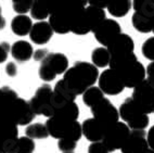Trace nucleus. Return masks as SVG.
Here are the masks:
<instances>
[{"label":"nucleus","instance_id":"obj_1","mask_svg":"<svg viewBox=\"0 0 154 153\" xmlns=\"http://www.w3.org/2000/svg\"><path fill=\"white\" fill-rule=\"evenodd\" d=\"M98 68L88 62H76L74 66L69 67L64 73L63 83L75 96L83 95L87 89L94 86L96 82L99 80Z\"/></svg>","mask_w":154,"mask_h":153},{"label":"nucleus","instance_id":"obj_2","mask_svg":"<svg viewBox=\"0 0 154 153\" xmlns=\"http://www.w3.org/2000/svg\"><path fill=\"white\" fill-rule=\"evenodd\" d=\"M46 127L49 136L58 140L69 139L77 142L83 136L82 124L78 123V120L72 122L57 117H50L46 122Z\"/></svg>","mask_w":154,"mask_h":153},{"label":"nucleus","instance_id":"obj_3","mask_svg":"<svg viewBox=\"0 0 154 153\" xmlns=\"http://www.w3.org/2000/svg\"><path fill=\"white\" fill-rule=\"evenodd\" d=\"M119 113V117L124 120V123L129 127L130 130H146L150 123L149 115L143 114L136 107L131 97L125 99V101L121 104Z\"/></svg>","mask_w":154,"mask_h":153},{"label":"nucleus","instance_id":"obj_4","mask_svg":"<svg viewBox=\"0 0 154 153\" xmlns=\"http://www.w3.org/2000/svg\"><path fill=\"white\" fill-rule=\"evenodd\" d=\"M52 93L53 89L51 86L45 84L36 90L35 95L32 97L28 103L35 115H44L46 117H52L54 110L52 107Z\"/></svg>","mask_w":154,"mask_h":153},{"label":"nucleus","instance_id":"obj_5","mask_svg":"<svg viewBox=\"0 0 154 153\" xmlns=\"http://www.w3.org/2000/svg\"><path fill=\"white\" fill-rule=\"evenodd\" d=\"M0 115L10 120L17 126H28L36 117V115L30 109L28 101L22 98H17L11 104V107L7 110L5 114Z\"/></svg>","mask_w":154,"mask_h":153},{"label":"nucleus","instance_id":"obj_6","mask_svg":"<svg viewBox=\"0 0 154 153\" xmlns=\"http://www.w3.org/2000/svg\"><path fill=\"white\" fill-rule=\"evenodd\" d=\"M130 131L131 130L129 127L124 122H117L107 128L102 142L106 147L109 152L121 150L126 140L128 139Z\"/></svg>","mask_w":154,"mask_h":153},{"label":"nucleus","instance_id":"obj_7","mask_svg":"<svg viewBox=\"0 0 154 153\" xmlns=\"http://www.w3.org/2000/svg\"><path fill=\"white\" fill-rule=\"evenodd\" d=\"M131 99L143 114L154 113V89L146 80L134 88Z\"/></svg>","mask_w":154,"mask_h":153},{"label":"nucleus","instance_id":"obj_8","mask_svg":"<svg viewBox=\"0 0 154 153\" xmlns=\"http://www.w3.org/2000/svg\"><path fill=\"white\" fill-rule=\"evenodd\" d=\"M91 113L94 115V120L105 126L106 128H109L113 124L119 122V110L106 98L102 99L99 103H97L91 108Z\"/></svg>","mask_w":154,"mask_h":153},{"label":"nucleus","instance_id":"obj_9","mask_svg":"<svg viewBox=\"0 0 154 153\" xmlns=\"http://www.w3.org/2000/svg\"><path fill=\"white\" fill-rule=\"evenodd\" d=\"M116 73L122 80L125 88H132V89L144 82L146 77V70L140 61L132 63Z\"/></svg>","mask_w":154,"mask_h":153},{"label":"nucleus","instance_id":"obj_10","mask_svg":"<svg viewBox=\"0 0 154 153\" xmlns=\"http://www.w3.org/2000/svg\"><path fill=\"white\" fill-rule=\"evenodd\" d=\"M99 88L104 95L109 96H116L123 92L125 89V86L119 78L115 71H113L111 68L105 70L103 73L99 76Z\"/></svg>","mask_w":154,"mask_h":153},{"label":"nucleus","instance_id":"obj_11","mask_svg":"<svg viewBox=\"0 0 154 153\" xmlns=\"http://www.w3.org/2000/svg\"><path fill=\"white\" fill-rule=\"evenodd\" d=\"M94 34L96 40L100 45L106 48L107 45L110 44L116 36L122 34V27L119 23L116 22L115 20L106 19L99 27L94 30Z\"/></svg>","mask_w":154,"mask_h":153},{"label":"nucleus","instance_id":"obj_12","mask_svg":"<svg viewBox=\"0 0 154 153\" xmlns=\"http://www.w3.org/2000/svg\"><path fill=\"white\" fill-rule=\"evenodd\" d=\"M149 149L146 130H131L121 151L122 153H143Z\"/></svg>","mask_w":154,"mask_h":153},{"label":"nucleus","instance_id":"obj_13","mask_svg":"<svg viewBox=\"0 0 154 153\" xmlns=\"http://www.w3.org/2000/svg\"><path fill=\"white\" fill-rule=\"evenodd\" d=\"M82 130L86 139H88L91 143H94V142H100L103 140L107 128L92 117L84 120V123L82 124Z\"/></svg>","mask_w":154,"mask_h":153},{"label":"nucleus","instance_id":"obj_14","mask_svg":"<svg viewBox=\"0 0 154 153\" xmlns=\"http://www.w3.org/2000/svg\"><path fill=\"white\" fill-rule=\"evenodd\" d=\"M42 64L49 68L57 76L60 74H64L69 70V59L65 55L60 52L49 53L47 58L42 62Z\"/></svg>","mask_w":154,"mask_h":153},{"label":"nucleus","instance_id":"obj_15","mask_svg":"<svg viewBox=\"0 0 154 153\" xmlns=\"http://www.w3.org/2000/svg\"><path fill=\"white\" fill-rule=\"evenodd\" d=\"M106 49L109 50L111 55H121V53H126V52H134L135 42L129 35L122 33L116 36L115 38L107 45Z\"/></svg>","mask_w":154,"mask_h":153},{"label":"nucleus","instance_id":"obj_16","mask_svg":"<svg viewBox=\"0 0 154 153\" xmlns=\"http://www.w3.org/2000/svg\"><path fill=\"white\" fill-rule=\"evenodd\" d=\"M52 35L53 30L49 22L42 21L33 24V27L29 33V38L36 45H46L52 38Z\"/></svg>","mask_w":154,"mask_h":153},{"label":"nucleus","instance_id":"obj_17","mask_svg":"<svg viewBox=\"0 0 154 153\" xmlns=\"http://www.w3.org/2000/svg\"><path fill=\"white\" fill-rule=\"evenodd\" d=\"M11 55L19 63H25L32 59L34 49L28 41L17 40L11 46Z\"/></svg>","mask_w":154,"mask_h":153},{"label":"nucleus","instance_id":"obj_18","mask_svg":"<svg viewBox=\"0 0 154 153\" xmlns=\"http://www.w3.org/2000/svg\"><path fill=\"white\" fill-rule=\"evenodd\" d=\"M85 17L90 33H94V30L106 20V14L103 9L96 8L92 6H88L85 8Z\"/></svg>","mask_w":154,"mask_h":153},{"label":"nucleus","instance_id":"obj_19","mask_svg":"<svg viewBox=\"0 0 154 153\" xmlns=\"http://www.w3.org/2000/svg\"><path fill=\"white\" fill-rule=\"evenodd\" d=\"M78 116H79V108L74 101L67 102V103L63 104L62 107L58 108L54 111V114H53L52 117L74 122V120H78Z\"/></svg>","mask_w":154,"mask_h":153},{"label":"nucleus","instance_id":"obj_20","mask_svg":"<svg viewBox=\"0 0 154 153\" xmlns=\"http://www.w3.org/2000/svg\"><path fill=\"white\" fill-rule=\"evenodd\" d=\"M32 27H33V22L27 15H17L11 21L12 32L21 37L29 35Z\"/></svg>","mask_w":154,"mask_h":153},{"label":"nucleus","instance_id":"obj_21","mask_svg":"<svg viewBox=\"0 0 154 153\" xmlns=\"http://www.w3.org/2000/svg\"><path fill=\"white\" fill-rule=\"evenodd\" d=\"M132 8L136 13L141 14L154 22V0H135L132 1Z\"/></svg>","mask_w":154,"mask_h":153},{"label":"nucleus","instance_id":"obj_22","mask_svg":"<svg viewBox=\"0 0 154 153\" xmlns=\"http://www.w3.org/2000/svg\"><path fill=\"white\" fill-rule=\"evenodd\" d=\"M17 98V93L10 87L0 88V114H5Z\"/></svg>","mask_w":154,"mask_h":153},{"label":"nucleus","instance_id":"obj_23","mask_svg":"<svg viewBox=\"0 0 154 153\" xmlns=\"http://www.w3.org/2000/svg\"><path fill=\"white\" fill-rule=\"evenodd\" d=\"M132 7L131 1L124 0V1H112L107 3V11L111 15L115 17H125Z\"/></svg>","mask_w":154,"mask_h":153},{"label":"nucleus","instance_id":"obj_24","mask_svg":"<svg viewBox=\"0 0 154 153\" xmlns=\"http://www.w3.org/2000/svg\"><path fill=\"white\" fill-rule=\"evenodd\" d=\"M110 60L111 55L105 47L96 48L91 53V61H92V64L97 68L106 67L107 65H110Z\"/></svg>","mask_w":154,"mask_h":153},{"label":"nucleus","instance_id":"obj_25","mask_svg":"<svg viewBox=\"0 0 154 153\" xmlns=\"http://www.w3.org/2000/svg\"><path fill=\"white\" fill-rule=\"evenodd\" d=\"M131 23H132V26H134V28H135L136 30H138V32H140V33H143V34L152 32L154 27V22L152 20L143 17V15H141V14H139V13H136V12L132 14Z\"/></svg>","mask_w":154,"mask_h":153},{"label":"nucleus","instance_id":"obj_26","mask_svg":"<svg viewBox=\"0 0 154 153\" xmlns=\"http://www.w3.org/2000/svg\"><path fill=\"white\" fill-rule=\"evenodd\" d=\"M104 98V93L102 92L99 87H96V86L90 87L83 93V102L90 109Z\"/></svg>","mask_w":154,"mask_h":153},{"label":"nucleus","instance_id":"obj_27","mask_svg":"<svg viewBox=\"0 0 154 153\" xmlns=\"http://www.w3.org/2000/svg\"><path fill=\"white\" fill-rule=\"evenodd\" d=\"M25 135L26 137L30 139H46L49 136L48 129L46 127V124L42 123H35L29 124V125L25 128Z\"/></svg>","mask_w":154,"mask_h":153},{"label":"nucleus","instance_id":"obj_28","mask_svg":"<svg viewBox=\"0 0 154 153\" xmlns=\"http://www.w3.org/2000/svg\"><path fill=\"white\" fill-rule=\"evenodd\" d=\"M29 12L32 17L34 20H38V22H42L50 17V12L46 6V3H42L40 1H34Z\"/></svg>","mask_w":154,"mask_h":153},{"label":"nucleus","instance_id":"obj_29","mask_svg":"<svg viewBox=\"0 0 154 153\" xmlns=\"http://www.w3.org/2000/svg\"><path fill=\"white\" fill-rule=\"evenodd\" d=\"M35 151V142L28 137H20L17 139L15 153H34Z\"/></svg>","mask_w":154,"mask_h":153},{"label":"nucleus","instance_id":"obj_30","mask_svg":"<svg viewBox=\"0 0 154 153\" xmlns=\"http://www.w3.org/2000/svg\"><path fill=\"white\" fill-rule=\"evenodd\" d=\"M33 3L34 1L32 0H13L12 7L14 11L19 13V15H26V13L30 11Z\"/></svg>","mask_w":154,"mask_h":153},{"label":"nucleus","instance_id":"obj_31","mask_svg":"<svg viewBox=\"0 0 154 153\" xmlns=\"http://www.w3.org/2000/svg\"><path fill=\"white\" fill-rule=\"evenodd\" d=\"M141 51L146 59L154 62V37H150L143 42Z\"/></svg>","mask_w":154,"mask_h":153},{"label":"nucleus","instance_id":"obj_32","mask_svg":"<svg viewBox=\"0 0 154 153\" xmlns=\"http://www.w3.org/2000/svg\"><path fill=\"white\" fill-rule=\"evenodd\" d=\"M77 142L69 139H61L58 141V148L61 153H75Z\"/></svg>","mask_w":154,"mask_h":153},{"label":"nucleus","instance_id":"obj_33","mask_svg":"<svg viewBox=\"0 0 154 153\" xmlns=\"http://www.w3.org/2000/svg\"><path fill=\"white\" fill-rule=\"evenodd\" d=\"M10 52H11V46L8 42L6 41L0 42V64L8 60V55Z\"/></svg>","mask_w":154,"mask_h":153},{"label":"nucleus","instance_id":"obj_34","mask_svg":"<svg viewBox=\"0 0 154 153\" xmlns=\"http://www.w3.org/2000/svg\"><path fill=\"white\" fill-rule=\"evenodd\" d=\"M88 153H110L103 142H94L88 148Z\"/></svg>","mask_w":154,"mask_h":153},{"label":"nucleus","instance_id":"obj_35","mask_svg":"<svg viewBox=\"0 0 154 153\" xmlns=\"http://www.w3.org/2000/svg\"><path fill=\"white\" fill-rule=\"evenodd\" d=\"M49 55V52H48L47 49H38L34 51V60L35 61H38V62H42V61L47 58V55Z\"/></svg>","mask_w":154,"mask_h":153},{"label":"nucleus","instance_id":"obj_36","mask_svg":"<svg viewBox=\"0 0 154 153\" xmlns=\"http://www.w3.org/2000/svg\"><path fill=\"white\" fill-rule=\"evenodd\" d=\"M6 74L10 77L17 76V66L14 62H8L6 65Z\"/></svg>","mask_w":154,"mask_h":153},{"label":"nucleus","instance_id":"obj_37","mask_svg":"<svg viewBox=\"0 0 154 153\" xmlns=\"http://www.w3.org/2000/svg\"><path fill=\"white\" fill-rule=\"evenodd\" d=\"M146 140H148L149 148L154 151V126H152L151 128L149 129L148 134H146Z\"/></svg>","mask_w":154,"mask_h":153},{"label":"nucleus","instance_id":"obj_38","mask_svg":"<svg viewBox=\"0 0 154 153\" xmlns=\"http://www.w3.org/2000/svg\"><path fill=\"white\" fill-rule=\"evenodd\" d=\"M89 3V6L96 7V8L99 9H103L104 10L105 8H107V3L109 2H103V1H87Z\"/></svg>","mask_w":154,"mask_h":153},{"label":"nucleus","instance_id":"obj_39","mask_svg":"<svg viewBox=\"0 0 154 153\" xmlns=\"http://www.w3.org/2000/svg\"><path fill=\"white\" fill-rule=\"evenodd\" d=\"M146 77L150 78H154V62H151L146 66Z\"/></svg>","mask_w":154,"mask_h":153},{"label":"nucleus","instance_id":"obj_40","mask_svg":"<svg viewBox=\"0 0 154 153\" xmlns=\"http://www.w3.org/2000/svg\"><path fill=\"white\" fill-rule=\"evenodd\" d=\"M6 26V20L2 17V13H1V7H0V30H3Z\"/></svg>","mask_w":154,"mask_h":153},{"label":"nucleus","instance_id":"obj_41","mask_svg":"<svg viewBox=\"0 0 154 153\" xmlns=\"http://www.w3.org/2000/svg\"><path fill=\"white\" fill-rule=\"evenodd\" d=\"M146 80L149 83V84H150V86H151V87L154 89V78H150V77H146Z\"/></svg>","mask_w":154,"mask_h":153},{"label":"nucleus","instance_id":"obj_42","mask_svg":"<svg viewBox=\"0 0 154 153\" xmlns=\"http://www.w3.org/2000/svg\"><path fill=\"white\" fill-rule=\"evenodd\" d=\"M143 153H154V151L151 150V149H149V150H146V152H143Z\"/></svg>","mask_w":154,"mask_h":153},{"label":"nucleus","instance_id":"obj_43","mask_svg":"<svg viewBox=\"0 0 154 153\" xmlns=\"http://www.w3.org/2000/svg\"><path fill=\"white\" fill-rule=\"evenodd\" d=\"M152 32H153V33H154V27H153V30H152Z\"/></svg>","mask_w":154,"mask_h":153}]
</instances>
